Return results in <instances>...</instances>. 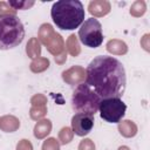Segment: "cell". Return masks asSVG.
Returning <instances> with one entry per match:
<instances>
[{
	"mask_svg": "<svg viewBox=\"0 0 150 150\" xmlns=\"http://www.w3.org/2000/svg\"><path fill=\"white\" fill-rule=\"evenodd\" d=\"M101 102V97L86 83H80L71 96V108L79 114H89L95 115L98 111V105Z\"/></svg>",
	"mask_w": 150,
	"mask_h": 150,
	"instance_id": "4",
	"label": "cell"
},
{
	"mask_svg": "<svg viewBox=\"0 0 150 150\" xmlns=\"http://www.w3.org/2000/svg\"><path fill=\"white\" fill-rule=\"evenodd\" d=\"M84 7L79 0H60L53 4L50 16L57 28L73 30L84 21Z\"/></svg>",
	"mask_w": 150,
	"mask_h": 150,
	"instance_id": "2",
	"label": "cell"
},
{
	"mask_svg": "<svg viewBox=\"0 0 150 150\" xmlns=\"http://www.w3.org/2000/svg\"><path fill=\"white\" fill-rule=\"evenodd\" d=\"M86 83L101 100L110 97L121 98L127 86L124 66L114 56L98 55L87 66Z\"/></svg>",
	"mask_w": 150,
	"mask_h": 150,
	"instance_id": "1",
	"label": "cell"
},
{
	"mask_svg": "<svg viewBox=\"0 0 150 150\" xmlns=\"http://www.w3.org/2000/svg\"><path fill=\"white\" fill-rule=\"evenodd\" d=\"M95 118L93 115L89 114H75L71 117V129L73 132L77 136H86L88 135L94 128Z\"/></svg>",
	"mask_w": 150,
	"mask_h": 150,
	"instance_id": "7",
	"label": "cell"
},
{
	"mask_svg": "<svg viewBox=\"0 0 150 150\" xmlns=\"http://www.w3.org/2000/svg\"><path fill=\"white\" fill-rule=\"evenodd\" d=\"M79 39L88 48H97L103 43V30L101 22L95 18L86 19L79 29Z\"/></svg>",
	"mask_w": 150,
	"mask_h": 150,
	"instance_id": "5",
	"label": "cell"
},
{
	"mask_svg": "<svg viewBox=\"0 0 150 150\" xmlns=\"http://www.w3.org/2000/svg\"><path fill=\"white\" fill-rule=\"evenodd\" d=\"M100 116L108 123H118L124 117L127 111V104L117 97L103 98L98 105Z\"/></svg>",
	"mask_w": 150,
	"mask_h": 150,
	"instance_id": "6",
	"label": "cell"
},
{
	"mask_svg": "<svg viewBox=\"0 0 150 150\" xmlns=\"http://www.w3.org/2000/svg\"><path fill=\"white\" fill-rule=\"evenodd\" d=\"M25 38V27L21 20L13 14H0V50L18 47Z\"/></svg>",
	"mask_w": 150,
	"mask_h": 150,
	"instance_id": "3",
	"label": "cell"
}]
</instances>
